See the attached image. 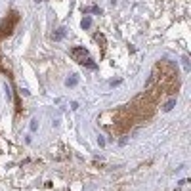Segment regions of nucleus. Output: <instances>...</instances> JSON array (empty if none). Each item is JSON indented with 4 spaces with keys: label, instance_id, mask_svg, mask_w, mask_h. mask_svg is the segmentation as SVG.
<instances>
[{
    "label": "nucleus",
    "instance_id": "5",
    "mask_svg": "<svg viewBox=\"0 0 191 191\" xmlns=\"http://www.w3.org/2000/svg\"><path fill=\"white\" fill-rule=\"evenodd\" d=\"M82 27H84V29H90L92 27V19L90 17H84V19H82Z\"/></svg>",
    "mask_w": 191,
    "mask_h": 191
},
{
    "label": "nucleus",
    "instance_id": "1",
    "mask_svg": "<svg viewBox=\"0 0 191 191\" xmlns=\"http://www.w3.org/2000/svg\"><path fill=\"white\" fill-rule=\"evenodd\" d=\"M71 55L77 57L80 63H84V57H88V52L84 50V48H73V50H71Z\"/></svg>",
    "mask_w": 191,
    "mask_h": 191
},
{
    "label": "nucleus",
    "instance_id": "3",
    "mask_svg": "<svg viewBox=\"0 0 191 191\" xmlns=\"http://www.w3.org/2000/svg\"><path fill=\"white\" fill-rule=\"evenodd\" d=\"M77 82H78V77L77 75H71V78H67L65 84H67V86H77Z\"/></svg>",
    "mask_w": 191,
    "mask_h": 191
},
{
    "label": "nucleus",
    "instance_id": "6",
    "mask_svg": "<svg viewBox=\"0 0 191 191\" xmlns=\"http://www.w3.org/2000/svg\"><path fill=\"white\" fill-rule=\"evenodd\" d=\"M37 128H38L37 120H31V130H33V132H35V130H37Z\"/></svg>",
    "mask_w": 191,
    "mask_h": 191
},
{
    "label": "nucleus",
    "instance_id": "2",
    "mask_svg": "<svg viewBox=\"0 0 191 191\" xmlns=\"http://www.w3.org/2000/svg\"><path fill=\"white\" fill-rule=\"evenodd\" d=\"M65 31H67V29H65V27H59L57 31L54 33V40H61V38L65 37Z\"/></svg>",
    "mask_w": 191,
    "mask_h": 191
},
{
    "label": "nucleus",
    "instance_id": "4",
    "mask_svg": "<svg viewBox=\"0 0 191 191\" xmlns=\"http://www.w3.org/2000/svg\"><path fill=\"white\" fill-rule=\"evenodd\" d=\"M174 105H176V100L166 101V103H164V107H163V111H166V113H168V111H172V107H174Z\"/></svg>",
    "mask_w": 191,
    "mask_h": 191
}]
</instances>
